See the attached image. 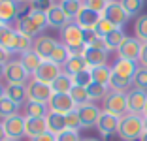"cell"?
<instances>
[{"mask_svg":"<svg viewBox=\"0 0 147 141\" xmlns=\"http://www.w3.org/2000/svg\"><path fill=\"white\" fill-rule=\"evenodd\" d=\"M64 117H66V128H68V130H76V132H79V130H81V119H79L78 107H76L72 113L64 115Z\"/></svg>","mask_w":147,"mask_h":141,"instance_id":"obj_42","label":"cell"},{"mask_svg":"<svg viewBox=\"0 0 147 141\" xmlns=\"http://www.w3.org/2000/svg\"><path fill=\"white\" fill-rule=\"evenodd\" d=\"M140 62H142V66H145V68H147V43H143V47H142V56H140Z\"/></svg>","mask_w":147,"mask_h":141,"instance_id":"obj_51","label":"cell"},{"mask_svg":"<svg viewBox=\"0 0 147 141\" xmlns=\"http://www.w3.org/2000/svg\"><path fill=\"white\" fill-rule=\"evenodd\" d=\"M49 132L47 130V120L42 119V117H30L26 115L25 117V136L34 139V137L42 136V134Z\"/></svg>","mask_w":147,"mask_h":141,"instance_id":"obj_15","label":"cell"},{"mask_svg":"<svg viewBox=\"0 0 147 141\" xmlns=\"http://www.w3.org/2000/svg\"><path fill=\"white\" fill-rule=\"evenodd\" d=\"M100 19H102L100 13H96V11H92V9H89V8L83 6L81 11L78 13V17L74 19V23H78L83 30H91V28H94V26L98 25Z\"/></svg>","mask_w":147,"mask_h":141,"instance_id":"obj_17","label":"cell"},{"mask_svg":"<svg viewBox=\"0 0 147 141\" xmlns=\"http://www.w3.org/2000/svg\"><path fill=\"white\" fill-rule=\"evenodd\" d=\"M126 100H128V113L132 115H143L147 105V90L132 89L126 92Z\"/></svg>","mask_w":147,"mask_h":141,"instance_id":"obj_10","label":"cell"},{"mask_svg":"<svg viewBox=\"0 0 147 141\" xmlns=\"http://www.w3.org/2000/svg\"><path fill=\"white\" fill-rule=\"evenodd\" d=\"M49 103H42V102H26V115L30 117H42V119H45V117L49 115Z\"/></svg>","mask_w":147,"mask_h":141,"instance_id":"obj_34","label":"cell"},{"mask_svg":"<svg viewBox=\"0 0 147 141\" xmlns=\"http://www.w3.org/2000/svg\"><path fill=\"white\" fill-rule=\"evenodd\" d=\"M125 40H126V34L123 32V28H115L113 32H109L108 36H104V42H106V45H108V51L119 49Z\"/></svg>","mask_w":147,"mask_h":141,"instance_id":"obj_32","label":"cell"},{"mask_svg":"<svg viewBox=\"0 0 147 141\" xmlns=\"http://www.w3.org/2000/svg\"><path fill=\"white\" fill-rule=\"evenodd\" d=\"M140 141H147V132H143V136L140 137Z\"/></svg>","mask_w":147,"mask_h":141,"instance_id":"obj_57","label":"cell"},{"mask_svg":"<svg viewBox=\"0 0 147 141\" xmlns=\"http://www.w3.org/2000/svg\"><path fill=\"white\" fill-rule=\"evenodd\" d=\"M61 43H64L70 49L72 55H83L87 49L85 42H83V28L78 23L70 21L64 28L61 30Z\"/></svg>","mask_w":147,"mask_h":141,"instance_id":"obj_1","label":"cell"},{"mask_svg":"<svg viewBox=\"0 0 147 141\" xmlns=\"http://www.w3.org/2000/svg\"><path fill=\"white\" fill-rule=\"evenodd\" d=\"M143 126H145V132H147V117H143Z\"/></svg>","mask_w":147,"mask_h":141,"instance_id":"obj_58","label":"cell"},{"mask_svg":"<svg viewBox=\"0 0 147 141\" xmlns=\"http://www.w3.org/2000/svg\"><path fill=\"white\" fill-rule=\"evenodd\" d=\"M145 132V126H143V117L142 115H125L121 119L119 124V137L123 141H140V137Z\"/></svg>","mask_w":147,"mask_h":141,"instance_id":"obj_2","label":"cell"},{"mask_svg":"<svg viewBox=\"0 0 147 141\" xmlns=\"http://www.w3.org/2000/svg\"><path fill=\"white\" fill-rule=\"evenodd\" d=\"M70 96L72 100L76 102V105H83V103H89V92H87L85 87H79V85H74L72 90H70Z\"/></svg>","mask_w":147,"mask_h":141,"instance_id":"obj_38","label":"cell"},{"mask_svg":"<svg viewBox=\"0 0 147 141\" xmlns=\"http://www.w3.org/2000/svg\"><path fill=\"white\" fill-rule=\"evenodd\" d=\"M121 6L125 8V11L128 13L130 17H134V15H140L143 9V0H119Z\"/></svg>","mask_w":147,"mask_h":141,"instance_id":"obj_39","label":"cell"},{"mask_svg":"<svg viewBox=\"0 0 147 141\" xmlns=\"http://www.w3.org/2000/svg\"><path fill=\"white\" fill-rule=\"evenodd\" d=\"M106 2H108V4H109V2H115V0H106Z\"/></svg>","mask_w":147,"mask_h":141,"instance_id":"obj_60","label":"cell"},{"mask_svg":"<svg viewBox=\"0 0 147 141\" xmlns=\"http://www.w3.org/2000/svg\"><path fill=\"white\" fill-rule=\"evenodd\" d=\"M102 17L108 19L109 23H113V25L117 26V28H123V26L126 25V21L130 19V15L125 11V8L121 6V2H109L108 8H106V11L102 13Z\"/></svg>","mask_w":147,"mask_h":141,"instance_id":"obj_7","label":"cell"},{"mask_svg":"<svg viewBox=\"0 0 147 141\" xmlns=\"http://www.w3.org/2000/svg\"><path fill=\"white\" fill-rule=\"evenodd\" d=\"M142 47H143V43L140 42L136 36L134 38H132V36H126V40L121 43V47L117 49V55H119V58L136 62V60H140V56H142Z\"/></svg>","mask_w":147,"mask_h":141,"instance_id":"obj_6","label":"cell"},{"mask_svg":"<svg viewBox=\"0 0 147 141\" xmlns=\"http://www.w3.org/2000/svg\"><path fill=\"white\" fill-rule=\"evenodd\" d=\"M140 66L136 64V62H132V60H125V58H117L115 64L111 66L113 73H117V75L125 77V79H128V81H132L136 75V72H138Z\"/></svg>","mask_w":147,"mask_h":141,"instance_id":"obj_18","label":"cell"},{"mask_svg":"<svg viewBox=\"0 0 147 141\" xmlns=\"http://www.w3.org/2000/svg\"><path fill=\"white\" fill-rule=\"evenodd\" d=\"M6 75V64H0V79Z\"/></svg>","mask_w":147,"mask_h":141,"instance_id":"obj_54","label":"cell"},{"mask_svg":"<svg viewBox=\"0 0 147 141\" xmlns=\"http://www.w3.org/2000/svg\"><path fill=\"white\" fill-rule=\"evenodd\" d=\"M83 137H79V132L76 130H64L62 134L57 136V141H81Z\"/></svg>","mask_w":147,"mask_h":141,"instance_id":"obj_46","label":"cell"},{"mask_svg":"<svg viewBox=\"0 0 147 141\" xmlns=\"http://www.w3.org/2000/svg\"><path fill=\"white\" fill-rule=\"evenodd\" d=\"M19 13H17V2L15 0H2L0 2V23L9 25V23L17 21Z\"/></svg>","mask_w":147,"mask_h":141,"instance_id":"obj_20","label":"cell"},{"mask_svg":"<svg viewBox=\"0 0 147 141\" xmlns=\"http://www.w3.org/2000/svg\"><path fill=\"white\" fill-rule=\"evenodd\" d=\"M61 73H62V66L55 64V62H51V60H43L42 64H40V68L36 70L34 77L38 79V81L45 83V85H53V81H55Z\"/></svg>","mask_w":147,"mask_h":141,"instance_id":"obj_8","label":"cell"},{"mask_svg":"<svg viewBox=\"0 0 147 141\" xmlns=\"http://www.w3.org/2000/svg\"><path fill=\"white\" fill-rule=\"evenodd\" d=\"M81 2H83L85 8L92 9V11L100 13V15L106 11V8H108V2H106V0H81Z\"/></svg>","mask_w":147,"mask_h":141,"instance_id":"obj_45","label":"cell"},{"mask_svg":"<svg viewBox=\"0 0 147 141\" xmlns=\"http://www.w3.org/2000/svg\"><path fill=\"white\" fill-rule=\"evenodd\" d=\"M134 34L142 43H147V13L140 15L134 23Z\"/></svg>","mask_w":147,"mask_h":141,"instance_id":"obj_36","label":"cell"},{"mask_svg":"<svg viewBox=\"0 0 147 141\" xmlns=\"http://www.w3.org/2000/svg\"><path fill=\"white\" fill-rule=\"evenodd\" d=\"M115 28H117V26L113 25V23H109L108 19H104V17L100 19V21H98V25L94 26V30H96V34H98L100 38H104V36H108L109 32H113V30H115Z\"/></svg>","mask_w":147,"mask_h":141,"instance_id":"obj_43","label":"cell"},{"mask_svg":"<svg viewBox=\"0 0 147 141\" xmlns=\"http://www.w3.org/2000/svg\"><path fill=\"white\" fill-rule=\"evenodd\" d=\"M9 141H13V139H9Z\"/></svg>","mask_w":147,"mask_h":141,"instance_id":"obj_61","label":"cell"},{"mask_svg":"<svg viewBox=\"0 0 147 141\" xmlns=\"http://www.w3.org/2000/svg\"><path fill=\"white\" fill-rule=\"evenodd\" d=\"M28 75L30 73L25 70L21 64V60H9L6 64V81L8 85H26L28 83Z\"/></svg>","mask_w":147,"mask_h":141,"instance_id":"obj_5","label":"cell"},{"mask_svg":"<svg viewBox=\"0 0 147 141\" xmlns=\"http://www.w3.org/2000/svg\"><path fill=\"white\" fill-rule=\"evenodd\" d=\"M30 141H57V136L51 134V132H45V134H42V136L34 137V139H30Z\"/></svg>","mask_w":147,"mask_h":141,"instance_id":"obj_50","label":"cell"},{"mask_svg":"<svg viewBox=\"0 0 147 141\" xmlns=\"http://www.w3.org/2000/svg\"><path fill=\"white\" fill-rule=\"evenodd\" d=\"M91 75H92V83H98V85L109 87V81H111L113 70L106 66H98V68H91Z\"/></svg>","mask_w":147,"mask_h":141,"instance_id":"obj_25","label":"cell"},{"mask_svg":"<svg viewBox=\"0 0 147 141\" xmlns=\"http://www.w3.org/2000/svg\"><path fill=\"white\" fill-rule=\"evenodd\" d=\"M17 4H32V0H15Z\"/></svg>","mask_w":147,"mask_h":141,"instance_id":"obj_55","label":"cell"},{"mask_svg":"<svg viewBox=\"0 0 147 141\" xmlns=\"http://www.w3.org/2000/svg\"><path fill=\"white\" fill-rule=\"evenodd\" d=\"M19 60H21V64L25 66V70L30 73V75H34L36 70L40 68V64L43 62L34 49H30V51H26V53H23V55H19Z\"/></svg>","mask_w":147,"mask_h":141,"instance_id":"obj_24","label":"cell"},{"mask_svg":"<svg viewBox=\"0 0 147 141\" xmlns=\"http://www.w3.org/2000/svg\"><path fill=\"white\" fill-rule=\"evenodd\" d=\"M6 96L21 107L26 102V85H6Z\"/></svg>","mask_w":147,"mask_h":141,"instance_id":"obj_28","label":"cell"},{"mask_svg":"<svg viewBox=\"0 0 147 141\" xmlns=\"http://www.w3.org/2000/svg\"><path fill=\"white\" fill-rule=\"evenodd\" d=\"M87 92H89V100L94 103L96 100H104V98H106V94H108L109 90H108V87H104V85L91 83V85L87 87Z\"/></svg>","mask_w":147,"mask_h":141,"instance_id":"obj_37","label":"cell"},{"mask_svg":"<svg viewBox=\"0 0 147 141\" xmlns=\"http://www.w3.org/2000/svg\"><path fill=\"white\" fill-rule=\"evenodd\" d=\"M132 89L147 90V68H145V66H140V68H138L134 79H132Z\"/></svg>","mask_w":147,"mask_h":141,"instance_id":"obj_41","label":"cell"},{"mask_svg":"<svg viewBox=\"0 0 147 141\" xmlns=\"http://www.w3.org/2000/svg\"><path fill=\"white\" fill-rule=\"evenodd\" d=\"M72 87H74V79H72V75H68V73L62 72L61 75H59L55 81H53L51 89H53V92H55V94H70Z\"/></svg>","mask_w":147,"mask_h":141,"instance_id":"obj_27","label":"cell"},{"mask_svg":"<svg viewBox=\"0 0 147 141\" xmlns=\"http://www.w3.org/2000/svg\"><path fill=\"white\" fill-rule=\"evenodd\" d=\"M32 6L42 8V9H49L53 6V2H51V0H32Z\"/></svg>","mask_w":147,"mask_h":141,"instance_id":"obj_49","label":"cell"},{"mask_svg":"<svg viewBox=\"0 0 147 141\" xmlns=\"http://www.w3.org/2000/svg\"><path fill=\"white\" fill-rule=\"evenodd\" d=\"M76 102L72 100L70 94H53V98L49 100V109L61 115H68L76 109Z\"/></svg>","mask_w":147,"mask_h":141,"instance_id":"obj_12","label":"cell"},{"mask_svg":"<svg viewBox=\"0 0 147 141\" xmlns=\"http://www.w3.org/2000/svg\"><path fill=\"white\" fill-rule=\"evenodd\" d=\"M11 55H13V53L9 51V49L0 47V64H8L9 60H11Z\"/></svg>","mask_w":147,"mask_h":141,"instance_id":"obj_48","label":"cell"},{"mask_svg":"<svg viewBox=\"0 0 147 141\" xmlns=\"http://www.w3.org/2000/svg\"><path fill=\"white\" fill-rule=\"evenodd\" d=\"M0 2H2V0H0Z\"/></svg>","mask_w":147,"mask_h":141,"instance_id":"obj_63","label":"cell"},{"mask_svg":"<svg viewBox=\"0 0 147 141\" xmlns=\"http://www.w3.org/2000/svg\"><path fill=\"white\" fill-rule=\"evenodd\" d=\"M85 70H89V64H87V60L83 55H72L68 58V62L62 66V72L72 75V77L78 75L79 72H85Z\"/></svg>","mask_w":147,"mask_h":141,"instance_id":"obj_21","label":"cell"},{"mask_svg":"<svg viewBox=\"0 0 147 141\" xmlns=\"http://www.w3.org/2000/svg\"><path fill=\"white\" fill-rule=\"evenodd\" d=\"M53 89L51 85L38 81L34 75L28 83H26V102H42V103H49V100L53 98Z\"/></svg>","mask_w":147,"mask_h":141,"instance_id":"obj_4","label":"cell"},{"mask_svg":"<svg viewBox=\"0 0 147 141\" xmlns=\"http://www.w3.org/2000/svg\"><path fill=\"white\" fill-rule=\"evenodd\" d=\"M57 45H59V42H57L55 38H51V36L47 34H40L38 38L34 40V49L36 53H38V56L42 60H49L53 55V51L57 49Z\"/></svg>","mask_w":147,"mask_h":141,"instance_id":"obj_11","label":"cell"},{"mask_svg":"<svg viewBox=\"0 0 147 141\" xmlns=\"http://www.w3.org/2000/svg\"><path fill=\"white\" fill-rule=\"evenodd\" d=\"M119 124H121V119L115 115H109V113L102 111V115H100L98 119V124H96V128H98L100 136L102 137H109L113 136V134L119 132Z\"/></svg>","mask_w":147,"mask_h":141,"instance_id":"obj_13","label":"cell"},{"mask_svg":"<svg viewBox=\"0 0 147 141\" xmlns=\"http://www.w3.org/2000/svg\"><path fill=\"white\" fill-rule=\"evenodd\" d=\"M78 113H79V119H81V128H92V126L98 124L102 109L96 107L92 102H89V103H83V105H78Z\"/></svg>","mask_w":147,"mask_h":141,"instance_id":"obj_9","label":"cell"},{"mask_svg":"<svg viewBox=\"0 0 147 141\" xmlns=\"http://www.w3.org/2000/svg\"><path fill=\"white\" fill-rule=\"evenodd\" d=\"M15 34H17V30L13 28L11 25H0V47H4V49H11V43L15 40Z\"/></svg>","mask_w":147,"mask_h":141,"instance_id":"obj_31","label":"cell"},{"mask_svg":"<svg viewBox=\"0 0 147 141\" xmlns=\"http://www.w3.org/2000/svg\"><path fill=\"white\" fill-rule=\"evenodd\" d=\"M74 79V85H79V87H89L92 83V75H91V68L89 70H85V72H79L78 75H74L72 77Z\"/></svg>","mask_w":147,"mask_h":141,"instance_id":"obj_44","label":"cell"},{"mask_svg":"<svg viewBox=\"0 0 147 141\" xmlns=\"http://www.w3.org/2000/svg\"><path fill=\"white\" fill-rule=\"evenodd\" d=\"M0 141H9L8 134H6V130H4V124H0Z\"/></svg>","mask_w":147,"mask_h":141,"instance_id":"obj_52","label":"cell"},{"mask_svg":"<svg viewBox=\"0 0 147 141\" xmlns=\"http://www.w3.org/2000/svg\"><path fill=\"white\" fill-rule=\"evenodd\" d=\"M15 30L21 32V34H25V36H28V38H32V40H36L40 34H42V32L38 30V26L34 25V21H32L28 15L19 17L17 21H15Z\"/></svg>","mask_w":147,"mask_h":141,"instance_id":"obj_22","label":"cell"},{"mask_svg":"<svg viewBox=\"0 0 147 141\" xmlns=\"http://www.w3.org/2000/svg\"><path fill=\"white\" fill-rule=\"evenodd\" d=\"M104 111L109 115H115L123 119L128 115V100H126V92L121 90H109L104 98Z\"/></svg>","mask_w":147,"mask_h":141,"instance_id":"obj_3","label":"cell"},{"mask_svg":"<svg viewBox=\"0 0 147 141\" xmlns=\"http://www.w3.org/2000/svg\"><path fill=\"white\" fill-rule=\"evenodd\" d=\"M81 141H98V139H94V137H83Z\"/></svg>","mask_w":147,"mask_h":141,"instance_id":"obj_56","label":"cell"},{"mask_svg":"<svg viewBox=\"0 0 147 141\" xmlns=\"http://www.w3.org/2000/svg\"><path fill=\"white\" fill-rule=\"evenodd\" d=\"M83 56H85V60H87V64H89V68L106 66V62H108V51H104V49L87 47L85 53H83Z\"/></svg>","mask_w":147,"mask_h":141,"instance_id":"obj_19","label":"cell"},{"mask_svg":"<svg viewBox=\"0 0 147 141\" xmlns=\"http://www.w3.org/2000/svg\"><path fill=\"white\" fill-rule=\"evenodd\" d=\"M59 6H61L62 11L68 15L70 21H74V19L78 17V13L81 11L83 2H81V0H61V2H59Z\"/></svg>","mask_w":147,"mask_h":141,"instance_id":"obj_30","label":"cell"},{"mask_svg":"<svg viewBox=\"0 0 147 141\" xmlns=\"http://www.w3.org/2000/svg\"><path fill=\"white\" fill-rule=\"evenodd\" d=\"M130 87H132V81H128V79H125V77H121V75H117V73L111 75V81H109V89H111V90L128 92Z\"/></svg>","mask_w":147,"mask_h":141,"instance_id":"obj_40","label":"cell"},{"mask_svg":"<svg viewBox=\"0 0 147 141\" xmlns=\"http://www.w3.org/2000/svg\"><path fill=\"white\" fill-rule=\"evenodd\" d=\"M17 113H19V105L15 102H11L8 96H4V98L0 100V119L2 120L9 119V117H13V115H17Z\"/></svg>","mask_w":147,"mask_h":141,"instance_id":"obj_33","label":"cell"},{"mask_svg":"<svg viewBox=\"0 0 147 141\" xmlns=\"http://www.w3.org/2000/svg\"><path fill=\"white\" fill-rule=\"evenodd\" d=\"M0 25H2V23H0Z\"/></svg>","mask_w":147,"mask_h":141,"instance_id":"obj_62","label":"cell"},{"mask_svg":"<svg viewBox=\"0 0 147 141\" xmlns=\"http://www.w3.org/2000/svg\"><path fill=\"white\" fill-rule=\"evenodd\" d=\"M72 56V53H70V49L64 45V43H61L59 42V45H57V49L53 51V55H51V62H55V64H59V66H64L66 62H68V58Z\"/></svg>","mask_w":147,"mask_h":141,"instance_id":"obj_35","label":"cell"},{"mask_svg":"<svg viewBox=\"0 0 147 141\" xmlns=\"http://www.w3.org/2000/svg\"><path fill=\"white\" fill-rule=\"evenodd\" d=\"M98 38H100V36L96 34V30H94V28H91V30H83V42H85L87 47L92 45V43H94Z\"/></svg>","mask_w":147,"mask_h":141,"instance_id":"obj_47","label":"cell"},{"mask_svg":"<svg viewBox=\"0 0 147 141\" xmlns=\"http://www.w3.org/2000/svg\"><path fill=\"white\" fill-rule=\"evenodd\" d=\"M45 11H47V25L51 26V28H55V30H62L70 23L68 15L62 11V8L59 4H53L51 8L45 9Z\"/></svg>","mask_w":147,"mask_h":141,"instance_id":"obj_16","label":"cell"},{"mask_svg":"<svg viewBox=\"0 0 147 141\" xmlns=\"http://www.w3.org/2000/svg\"><path fill=\"white\" fill-rule=\"evenodd\" d=\"M45 120H47V130L51 134H55V136H59V134H62L66 128V117L61 115V113H55V111H49V115L45 117Z\"/></svg>","mask_w":147,"mask_h":141,"instance_id":"obj_23","label":"cell"},{"mask_svg":"<svg viewBox=\"0 0 147 141\" xmlns=\"http://www.w3.org/2000/svg\"><path fill=\"white\" fill-rule=\"evenodd\" d=\"M143 117H147V105H145V111H143Z\"/></svg>","mask_w":147,"mask_h":141,"instance_id":"obj_59","label":"cell"},{"mask_svg":"<svg viewBox=\"0 0 147 141\" xmlns=\"http://www.w3.org/2000/svg\"><path fill=\"white\" fill-rule=\"evenodd\" d=\"M2 124H4V130H6V134H8L9 139L19 141L23 136H25V117L19 115V113L13 115V117H9V119H6Z\"/></svg>","mask_w":147,"mask_h":141,"instance_id":"obj_14","label":"cell"},{"mask_svg":"<svg viewBox=\"0 0 147 141\" xmlns=\"http://www.w3.org/2000/svg\"><path fill=\"white\" fill-rule=\"evenodd\" d=\"M32 47H34V40L28 38V36H25V34H21V32H17V34H15V40H13L11 49H9V51H11V53H19V55H23V53L30 51Z\"/></svg>","mask_w":147,"mask_h":141,"instance_id":"obj_26","label":"cell"},{"mask_svg":"<svg viewBox=\"0 0 147 141\" xmlns=\"http://www.w3.org/2000/svg\"><path fill=\"white\" fill-rule=\"evenodd\" d=\"M28 17L34 21V25L38 26L40 32H43V30L47 28V11L42 8H36V6H30V11H28Z\"/></svg>","mask_w":147,"mask_h":141,"instance_id":"obj_29","label":"cell"},{"mask_svg":"<svg viewBox=\"0 0 147 141\" xmlns=\"http://www.w3.org/2000/svg\"><path fill=\"white\" fill-rule=\"evenodd\" d=\"M4 96H6V87L2 85V83H0V100L4 98Z\"/></svg>","mask_w":147,"mask_h":141,"instance_id":"obj_53","label":"cell"}]
</instances>
